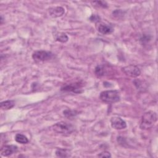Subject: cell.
Masks as SVG:
<instances>
[{
  "mask_svg": "<svg viewBox=\"0 0 158 158\" xmlns=\"http://www.w3.org/2000/svg\"><path fill=\"white\" fill-rule=\"evenodd\" d=\"M157 114L154 111H148L145 112L141 120L139 127L141 130H148L152 128L157 121Z\"/></svg>",
  "mask_w": 158,
  "mask_h": 158,
  "instance_id": "obj_1",
  "label": "cell"
},
{
  "mask_svg": "<svg viewBox=\"0 0 158 158\" xmlns=\"http://www.w3.org/2000/svg\"><path fill=\"white\" fill-rule=\"evenodd\" d=\"M52 130L58 134L67 136L70 135L74 131V127L69 123L61 121L53 125Z\"/></svg>",
  "mask_w": 158,
  "mask_h": 158,
  "instance_id": "obj_2",
  "label": "cell"
},
{
  "mask_svg": "<svg viewBox=\"0 0 158 158\" xmlns=\"http://www.w3.org/2000/svg\"><path fill=\"white\" fill-rule=\"evenodd\" d=\"M99 99L106 103H115L120 101V93L117 90H106L101 92Z\"/></svg>",
  "mask_w": 158,
  "mask_h": 158,
  "instance_id": "obj_3",
  "label": "cell"
},
{
  "mask_svg": "<svg viewBox=\"0 0 158 158\" xmlns=\"http://www.w3.org/2000/svg\"><path fill=\"white\" fill-rule=\"evenodd\" d=\"M53 57V53H52L51 51L45 50L35 51L32 54V58L36 62L48 61L52 59Z\"/></svg>",
  "mask_w": 158,
  "mask_h": 158,
  "instance_id": "obj_4",
  "label": "cell"
},
{
  "mask_svg": "<svg viewBox=\"0 0 158 158\" xmlns=\"http://www.w3.org/2000/svg\"><path fill=\"white\" fill-rule=\"evenodd\" d=\"M122 70L126 75L132 78L138 77L141 74V71L139 69L137 66L134 65H129L123 67L122 68Z\"/></svg>",
  "mask_w": 158,
  "mask_h": 158,
  "instance_id": "obj_5",
  "label": "cell"
},
{
  "mask_svg": "<svg viewBox=\"0 0 158 158\" xmlns=\"http://www.w3.org/2000/svg\"><path fill=\"white\" fill-rule=\"evenodd\" d=\"M110 125L115 130H123L127 127L125 120L119 117H112L110 118Z\"/></svg>",
  "mask_w": 158,
  "mask_h": 158,
  "instance_id": "obj_6",
  "label": "cell"
},
{
  "mask_svg": "<svg viewBox=\"0 0 158 158\" xmlns=\"http://www.w3.org/2000/svg\"><path fill=\"white\" fill-rule=\"evenodd\" d=\"M96 28L97 30L102 35H109L114 31V28L112 25L103 22H99L97 23Z\"/></svg>",
  "mask_w": 158,
  "mask_h": 158,
  "instance_id": "obj_7",
  "label": "cell"
},
{
  "mask_svg": "<svg viewBox=\"0 0 158 158\" xmlns=\"http://www.w3.org/2000/svg\"><path fill=\"white\" fill-rule=\"evenodd\" d=\"M61 91L73 92L75 93H80L82 92L81 85L80 83H70L69 85H66L61 88Z\"/></svg>",
  "mask_w": 158,
  "mask_h": 158,
  "instance_id": "obj_8",
  "label": "cell"
},
{
  "mask_svg": "<svg viewBox=\"0 0 158 158\" xmlns=\"http://www.w3.org/2000/svg\"><path fill=\"white\" fill-rule=\"evenodd\" d=\"M18 151V147L15 145H4L1 149V154L4 157H8L15 153Z\"/></svg>",
  "mask_w": 158,
  "mask_h": 158,
  "instance_id": "obj_9",
  "label": "cell"
},
{
  "mask_svg": "<svg viewBox=\"0 0 158 158\" xmlns=\"http://www.w3.org/2000/svg\"><path fill=\"white\" fill-rule=\"evenodd\" d=\"M65 13V9L60 6L53 7L49 9V14L51 17L53 18L59 17L64 15Z\"/></svg>",
  "mask_w": 158,
  "mask_h": 158,
  "instance_id": "obj_10",
  "label": "cell"
},
{
  "mask_svg": "<svg viewBox=\"0 0 158 158\" xmlns=\"http://www.w3.org/2000/svg\"><path fill=\"white\" fill-rule=\"evenodd\" d=\"M55 153L56 156L59 157H69L71 156L70 151L65 148H57Z\"/></svg>",
  "mask_w": 158,
  "mask_h": 158,
  "instance_id": "obj_11",
  "label": "cell"
},
{
  "mask_svg": "<svg viewBox=\"0 0 158 158\" xmlns=\"http://www.w3.org/2000/svg\"><path fill=\"white\" fill-rule=\"evenodd\" d=\"M15 106V102L12 100H7L1 102L0 107L2 110H9L14 107Z\"/></svg>",
  "mask_w": 158,
  "mask_h": 158,
  "instance_id": "obj_12",
  "label": "cell"
},
{
  "mask_svg": "<svg viewBox=\"0 0 158 158\" xmlns=\"http://www.w3.org/2000/svg\"><path fill=\"white\" fill-rule=\"evenodd\" d=\"M106 73V68L104 65H98L94 69V73L98 77L104 76Z\"/></svg>",
  "mask_w": 158,
  "mask_h": 158,
  "instance_id": "obj_13",
  "label": "cell"
},
{
  "mask_svg": "<svg viewBox=\"0 0 158 158\" xmlns=\"http://www.w3.org/2000/svg\"><path fill=\"white\" fill-rule=\"evenodd\" d=\"M55 38L56 41L61 43H66L69 40L68 36L65 33H62V32L57 33L55 35Z\"/></svg>",
  "mask_w": 158,
  "mask_h": 158,
  "instance_id": "obj_14",
  "label": "cell"
},
{
  "mask_svg": "<svg viewBox=\"0 0 158 158\" xmlns=\"http://www.w3.org/2000/svg\"><path fill=\"white\" fill-rule=\"evenodd\" d=\"M15 140L16 142L20 144H27L28 142L27 137L22 134L17 133L15 136Z\"/></svg>",
  "mask_w": 158,
  "mask_h": 158,
  "instance_id": "obj_15",
  "label": "cell"
},
{
  "mask_svg": "<svg viewBox=\"0 0 158 158\" xmlns=\"http://www.w3.org/2000/svg\"><path fill=\"white\" fill-rule=\"evenodd\" d=\"M92 4H93V6L94 5L95 6H98V7H102V8H106L108 6V4L106 1H94L92 2Z\"/></svg>",
  "mask_w": 158,
  "mask_h": 158,
  "instance_id": "obj_16",
  "label": "cell"
},
{
  "mask_svg": "<svg viewBox=\"0 0 158 158\" xmlns=\"http://www.w3.org/2000/svg\"><path fill=\"white\" fill-rule=\"evenodd\" d=\"M63 113H64V115L65 117L70 118L72 117H73V116L76 115L78 112L76 110H70V109H66V110H64Z\"/></svg>",
  "mask_w": 158,
  "mask_h": 158,
  "instance_id": "obj_17",
  "label": "cell"
},
{
  "mask_svg": "<svg viewBox=\"0 0 158 158\" xmlns=\"http://www.w3.org/2000/svg\"><path fill=\"white\" fill-rule=\"evenodd\" d=\"M89 20L92 22H94V23H98L100 22V20H101V18L100 17L97 15V14H92L90 17L89 18Z\"/></svg>",
  "mask_w": 158,
  "mask_h": 158,
  "instance_id": "obj_18",
  "label": "cell"
},
{
  "mask_svg": "<svg viewBox=\"0 0 158 158\" xmlns=\"http://www.w3.org/2000/svg\"><path fill=\"white\" fill-rule=\"evenodd\" d=\"M98 157H110L111 154L109 152L104 151V152H102L99 153V154H98Z\"/></svg>",
  "mask_w": 158,
  "mask_h": 158,
  "instance_id": "obj_19",
  "label": "cell"
},
{
  "mask_svg": "<svg viewBox=\"0 0 158 158\" xmlns=\"http://www.w3.org/2000/svg\"><path fill=\"white\" fill-rule=\"evenodd\" d=\"M151 40L150 36L148 35H143L141 38H140V41H141L143 43H145V42H148Z\"/></svg>",
  "mask_w": 158,
  "mask_h": 158,
  "instance_id": "obj_20",
  "label": "cell"
},
{
  "mask_svg": "<svg viewBox=\"0 0 158 158\" xmlns=\"http://www.w3.org/2000/svg\"><path fill=\"white\" fill-rule=\"evenodd\" d=\"M2 22H3V18H2V16L1 15V23L2 24Z\"/></svg>",
  "mask_w": 158,
  "mask_h": 158,
  "instance_id": "obj_21",
  "label": "cell"
}]
</instances>
